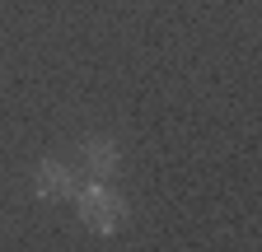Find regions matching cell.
Returning a JSON list of instances; mask_svg holds the SVG:
<instances>
[{"mask_svg":"<svg viewBox=\"0 0 262 252\" xmlns=\"http://www.w3.org/2000/svg\"><path fill=\"white\" fill-rule=\"evenodd\" d=\"M71 192H75V173H71V164L42 159L38 168H33V196H38V201H71Z\"/></svg>","mask_w":262,"mask_h":252,"instance_id":"cell-2","label":"cell"},{"mask_svg":"<svg viewBox=\"0 0 262 252\" xmlns=\"http://www.w3.org/2000/svg\"><path fill=\"white\" fill-rule=\"evenodd\" d=\"M71 201H75V215H80V224H84L89 234H103V238L122 234V224H126V201L113 192L103 178H94V182L75 187Z\"/></svg>","mask_w":262,"mask_h":252,"instance_id":"cell-1","label":"cell"},{"mask_svg":"<svg viewBox=\"0 0 262 252\" xmlns=\"http://www.w3.org/2000/svg\"><path fill=\"white\" fill-rule=\"evenodd\" d=\"M80 164L89 168V178H117V168H122V145L113 140V136H89V140H80Z\"/></svg>","mask_w":262,"mask_h":252,"instance_id":"cell-3","label":"cell"}]
</instances>
